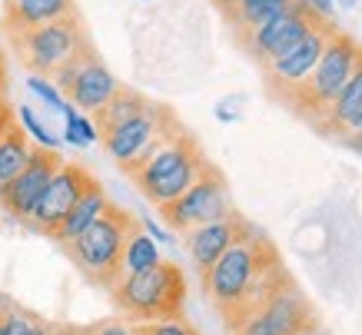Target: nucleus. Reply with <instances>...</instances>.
Returning <instances> with one entry per match:
<instances>
[{
	"label": "nucleus",
	"mask_w": 362,
	"mask_h": 335,
	"mask_svg": "<svg viewBox=\"0 0 362 335\" xmlns=\"http://www.w3.org/2000/svg\"><path fill=\"white\" fill-rule=\"evenodd\" d=\"M199 276H203L206 295L223 312V319L230 322V329L243 315H250L266 295H273L283 282H289L276 249L256 229L250 236L236 239L220 259Z\"/></svg>",
	"instance_id": "obj_1"
},
{
	"label": "nucleus",
	"mask_w": 362,
	"mask_h": 335,
	"mask_svg": "<svg viewBox=\"0 0 362 335\" xmlns=\"http://www.w3.org/2000/svg\"><path fill=\"white\" fill-rule=\"evenodd\" d=\"M206 166H209V160L203 156L199 143L193 140V133L183 130V127H173V130L150 150V156L133 170L130 180L136 183V189L160 209V206L173 203L176 196L187 193L189 186L203 176Z\"/></svg>",
	"instance_id": "obj_2"
},
{
	"label": "nucleus",
	"mask_w": 362,
	"mask_h": 335,
	"mask_svg": "<svg viewBox=\"0 0 362 335\" xmlns=\"http://www.w3.org/2000/svg\"><path fill=\"white\" fill-rule=\"evenodd\" d=\"M110 292L117 309L136 325L180 319L187 305V276L176 262L160 259L143 272H127Z\"/></svg>",
	"instance_id": "obj_3"
},
{
	"label": "nucleus",
	"mask_w": 362,
	"mask_h": 335,
	"mask_svg": "<svg viewBox=\"0 0 362 335\" xmlns=\"http://www.w3.org/2000/svg\"><path fill=\"white\" fill-rule=\"evenodd\" d=\"M133 226H136V219L127 209H120L117 203H110L103 216L93 219L64 249H66V256H70V262L90 282L113 289L123 279V246H127V236H130Z\"/></svg>",
	"instance_id": "obj_4"
},
{
	"label": "nucleus",
	"mask_w": 362,
	"mask_h": 335,
	"mask_svg": "<svg viewBox=\"0 0 362 335\" xmlns=\"http://www.w3.org/2000/svg\"><path fill=\"white\" fill-rule=\"evenodd\" d=\"M359 64H362V47L352 40L349 33L336 30V37L326 44V50L319 57L316 70L309 74V80L293 97L286 100V107L296 110L299 117L309 119V123H316L326 113V107L336 100V93L349 83V76L359 70Z\"/></svg>",
	"instance_id": "obj_5"
},
{
	"label": "nucleus",
	"mask_w": 362,
	"mask_h": 335,
	"mask_svg": "<svg viewBox=\"0 0 362 335\" xmlns=\"http://www.w3.org/2000/svg\"><path fill=\"white\" fill-rule=\"evenodd\" d=\"M11 47L30 74L54 76L66 60H74L80 50H87L90 40H87V30H83L80 13H70V17H60V20L44 23V27L13 33Z\"/></svg>",
	"instance_id": "obj_6"
},
{
	"label": "nucleus",
	"mask_w": 362,
	"mask_h": 335,
	"mask_svg": "<svg viewBox=\"0 0 362 335\" xmlns=\"http://www.w3.org/2000/svg\"><path fill=\"white\" fill-rule=\"evenodd\" d=\"M173 127H180V119L173 117V110H166L163 103H153V100H150L136 117H130L127 123H120V127H113V130L103 133L100 140H103L107 153L113 156V163L130 176Z\"/></svg>",
	"instance_id": "obj_7"
},
{
	"label": "nucleus",
	"mask_w": 362,
	"mask_h": 335,
	"mask_svg": "<svg viewBox=\"0 0 362 335\" xmlns=\"http://www.w3.org/2000/svg\"><path fill=\"white\" fill-rule=\"evenodd\" d=\"M50 80H54V87L70 100V107L80 110V113H87V117L100 113V110L117 97V90H120L117 76L103 66V60L97 57L93 47L80 50L74 60H66Z\"/></svg>",
	"instance_id": "obj_8"
},
{
	"label": "nucleus",
	"mask_w": 362,
	"mask_h": 335,
	"mask_svg": "<svg viewBox=\"0 0 362 335\" xmlns=\"http://www.w3.org/2000/svg\"><path fill=\"white\" fill-rule=\"evenodd\" d=\"M226 213H233L230 203V186L223 180V173L209 163L203 176L189 186L183 196H176L173 203L160 206V216L170 229L176 233H189V229L203 226V223H213V219H223Z\"/></svg>",
	"instance_id": "obj_9"
},
{
	"label": "nucleus",
	"mask_w": 362,
	"mask_h": 335,
	"mask_svg": "<svg viewBox=\"0 0 362 335\" xmlns=\"http://www.w3.org/2000/svg\"><path fill=\"white\" fill-rule=\"evenodd\" d=\"M332 37H336L332 20H322V23H316L303 40H296L289 50H283V54L273 57V60H266L263 64V80H266V87L273 90L276 100H283L286 103V100L306 83L309 74L316 70L319 57H322V50H326V44H329Z\"/></svg>",
	"instance_id": "obj_10"
},
{
	"label": "nucleus",
	"mask_w": 362,
	"mask_h": 335,
	"mask_svg": "<svg viewBox=\"0 0 362 335\" xmlns=\"http://www.w3.org/2000/svg\"><path fill=\"white\" fill-rule=\"evenodd\" d=\"M306 325H313L306 295L293 282H283L273 295H266L250 315L233 325V335H296Z\"/></svg>",
	"instance_id": "obj_11"
},
{
	"label": "nucleus",
	"mask_w": 362,
	"mask_h": 335,
	"mask_svg": "<svg viewBox=\"0 0 362 335\" xmlns=\"http://www.w3.org/2000/svg\"><path fill=\"white\" fill-rule=\"evenodd\" d=\"M322 20H326V17H322L319 11H313L306 0H293L286 11H279L266 23L240 33V40H243V47L252 54V60L266 64V60L279 57L283 50H289L296 40H303V37Z\"/></svg>",
	"instance_id": "obj_12"
},
{
	"label": "nucleus",
	"mask_w": 362,
	"mask_h": 335,
	"mask_svg": "<svg viewBox=\"0 0 362 335\" xmlns=\"http://www.w3.org/2000/svg\"><path fill=\"white\" fill-rule=\"evenodd\" d=\"M90 186H93V176H90L83 166L64 163V166L50 176L44 196L37 199L33 213L27 216V226L37 229V233H44V236H54L57 226L64 223V216L77 206V199L87 193Z\"/></svg>",
	"instance_id": "obj_13"
},
{
	"label": "nucleus",
	"mask_w": 362,
	"mask_h": 335,
	"mask_svg": "<svg viewBox=\"0 0 362 335\" xmlns=\"http://www.w3.org/2000/svg\"><path fill=\"white\" fill-rule=\"evenodd\" d=\"M60 166H64V156L57 150L33 146L30 163H27L7 186H0V206H4V213L13 219H21V223H27V216L33 213L37 199L44 196L50 176H54Z\"/></svg>",
	"instance_id": "obj_14"
},
{
	"label": "nucleus",
	"mask_w": 362,
	"mask_h": 335,
	"mask_svg": "<svg viewBox=\"0 0 362 335\" xmlns=\"http://www.w3.org/2000/svg\"><path fill=\"white\" fill-rule=\"evenodd\" d=\"M250 233H252V226L233 209V213H226L223 219L203 223V226L189 229L183 236H187V252H189V259H193V266H197L199 272H206L236 239L250 236Z\"/></svg>",
	"instance_id": "obj_15"
},
{
	"label": "nucleus",
	"mask_w": 362,
	"mask_h": 335,
	"mask_svg": "<svg viewBox=\"0 0 362 335\" xmlns=\"http://www.w3.org/2000/svg\"><path fill=\"white\" fill-rule=\"evenodd\" d=\"M313 127L319 133H326V136H339V140H349L352 133L362 127V64Z\"/></svg>",
	"instance_id": "obj_16"
},
{
	"label": "nucleus",
	"mask_w": 362,
	"mask_h": 335,
	"mask_svg": "<svg viewBox=\"0 0 362 335\" xmlns=\"http://www.w3.org/2000/svg\"><path fill=\"white\" fill-rule=\"evenodd\" d=\"M70 13H77L74 0H7L0 27L7 37H13V33L44 27V23H54L60 17H70Z\"/></svg>",
	"instance_id": "obj_17"
},
{
	"label": "nucleus",
	"mask_w": 362,
	"mask_h": 335,
	"mask_svg": "<svg viewBox=\"0 0 362 335\" xmlns=\"http://www.w3.org/2000/svg\"><path fill=\"white\" fill-rule=\"evenodd\" d=\"M110 203H113V199L107 196V189H103V186H100L97 180H93V186H90L87 193L80 196L77 206H74V209L66 213L64 223L57 226V233H54L50 239H57L60 246H66V242H70V239H77L80 233H83V229H87L90 223H93V219L103 216V213H107V206H110Z\"/></svg>",
	"instance_id": "obj_18"
},
{
	"label": "nucleus",
	"mask_w": 362,
	"mask_h": 335,
	"mask_svg": "<svg viewBox=\"0 0 362 335\" xmlns=\"http://www.w3.org/2000/svg\"><path fill=\"white\" fill-rule=\"evenodd\" d=\"M289 4H293V0H236L233 7L223 11V17H226V23L233 27V33L240 37V33L252 30V27L266 23L269 17H276L279 11H286Z\"/></svg>",
	"instance_id": "obj_19"
},
{
	"label": "nucleus",
	"mask_w": 362,
	"mask_h": 335,
	"mask_svg": "<svg viewBox=\"0 0 362 335\" xmlns=\"http://www.w3.org/2000/svg\"><path fill=\"white\" fill-rule=\"evenodd\" d=\"M30 153H33V140L21 130V123L11 127V133L0 140V186H7L30 163Z\"/></svg>",
	"instance_id": "obj_20"
},
{
	"label": "nucleus",
	"mask_w": 362,
	"mask_h": 335,
	"mask_svg": "<svg viewBox=\"0 0 362 335\" xmlns=\"http://www.w3.org/2000/svg\"><path fill=\"white\" fill-rule=\"evenodd\" d=\"M150 100L143 97V93H136V90H127L120 87L117 90V97L107 103V107L100 110V113H93V123H97V133L103 136V133H110L113 127H120V123H127L130 117H136L143 107H146Z\"/></svg>",
	"instance_id": "obj_21"
},
{
	"label": "nucleus",
	"mask_w": 362,
	"mask_h": 335,
	"mask_svg": "<svg viewBox=\"0 0 362 335\" xmlns=\"http://www.w3.org/2000/svg\"><path fill=\"white\" fill-rule=\"evenodd\" d=\"M160 259H163V256H160V242L136 223V226L130 229V236H127V246H123V276H127V272L150 269V266H156Z\"/></svg>",
	"instance_id": "obj_22"
},
{
	"label": "nucleus",
	"mask_w": 362,
	"mask_h": 335,
	"mask_svg": "<svg viewBox=\"0 0 362 335\" xmlns=\"http://www.w3.org/2000/svg\"><path fill=\"white\" fill-rule=\"evenodd\" d=\"M66 127H64V140L70 143V146H90V143L100 140L97 133V123H93V117H87V113H80V110H70L66 113Z\"/></svg>",
	"instance_id": "obj_23"
},
{
	"label": "nucleus",
	"mask_w": 362,
	"mask_h": 335,
	"mask_svg": "<svg viewBox=\"0 0 362 335\" xmlns=\"http://www.w3.org/2000/svg\"><path fill=\"white\" fill-rule=\"evenodd\" d=\"M27 90H30L33 97L40 100V103H44L47 110H54V113H70V100L64 97V93H60V90L54 87V80H50V76H37V74H30V80H27Z\"/></svg>",
	"instance_id": "obj_24"
},
{
	"label": "nucleus",
	"mask_w": 362,
	"mask_h": 335,
	"mask_svg": "<svg viewBox=\"0 0 362 335\" xmlns=\"http://www.w3.org/2000/svg\"><path fill=\"white\" fill-rule=\"evenodd\" d=\"M17 123H21V130L33 140V146H44V150H57V146H60V143H57V136L47 130L44 123H40V117H37L30 107L17 110Z\"/></svg>",
	"instance_id": "obj_25"
},
{
	"label": "nucleus",
	"mask_w": 362,
	"mask_h": 335,
	"mask_svg": "<svg viewBox=\"0 0 362 335\" xmlns=\"http://www.w3.org/2000/svg\"><path fill=\"white\" fill-rule=\"evenodd\" d=\"M136 335H199L193 325L180 315V319H160V322H140Z\"/></svg>",
	"instance_id": "obj_26"
},
{
	"label": "nucleus",
	"mask_w": 362,
	"mask_h": 335,
	"mask_svg": "<svg viewBox=\"0 0 362 335\" xmlns=\"http://www.w3.org/2000/svg\"><path fill=\"white\" fill-rule=\"evenodd\" d=\"M4 319H7L11 335H50V329H47L44 322L30 319L27 312H4Z\"/></svg>",
	"instance_id": "obj_27"
},
{
	"label": "nucleus",
	"mask_w": 362,
	"mask_h": 335,
	"mask_svg": "<svg viewBox=\"0 0 362 335\" xmlns=\"http://www.w3.org/2000/svg\"><path fill=\"white\" fill-rule=\"evenodd\" d=\"M11 127H17V117H13V107H11V100H7V93H0V140L11 133Z\"/></svg>",
	"instance_id": "obj_28"
},
{
	"label": "nucleus",
	"mask_w": 362,
	"mask_h": 335,
	"mask_svg": "<svg viewBox=\"0 0 362 335\" xmlns=\"http://www.w3.org/2000/svg\"><path fill=\"white\" fill-rule=\"evenodd\" d=\"M90 335H136V329L127 322H103L97 329H90Z\"/></svg>",
	"instance_id": "obj_29"
},
{
	"label": "nucleus",
	"mask_w": 362,
	"mask_h": 335,
	"mask_svg": "<svg viewBox=\"0 0 362 335\" xmlns=\"http://www.w3.org/2000/svg\"><path fill=\"white\" fill-rule=\"evenodd\" d=\"M309 7H313V11H319L322 13V17H326V20H332V0H306Z\"/></svg>",
	"instance_id": "obj_30"
},
{
	"label": "nucleus",
	"mask_w": 362,
	"mask_h": 335,
	"mask_svg": "<svg viewBox=\"0 0 362 335\" xmlns=\"http://www.w3.org/2000/svg\"><path fill=\"white\" fill-rule=\"evenodd\" d=\"M140 226L146 229V233H150V236H153L156 242H166V239H170V236H166V233H163V229L156 226V223H150V219H146V223H140Z\"/></svg>",
	"instance_id": "obj_31"
},
{
	"label": "nucleus",
	"mask_w": 362,
	"mask_h": 335,
	"mask_svg": "<svg viewBox=\"0 0 362 335\" xmlns=\"http://www.w3.org/2000/svg\"><path fill=\"white\" fill-rule=\"evenodd\" d=\"M0 93H7V64H4V50H0Z\"/></svg>",
	"instance_id": "obj_32"
},
{
	"label": "nucleus",
	"mask_w": 362,
	"mask_h": 335,
	"mask_svg": "<svg viewBox=\"0 0 362 335\" xmlns=\"http://www.w3.org/2000/svg\"><path fill=\"white\" fill-rule=\"evenodd\" d=\"M296 335H329L326 329H319V325H306V329H299Z\"/></svg>",
	"instance_id": "obj_33"
},
{
	"label": "nucleus",
	"mask_w": 362,
	"mask_h": 335,
	"mask_svg": "<svg viewBox=\"0 0 362 335\" xmlns=\"http://www.w3.org/2000/svg\"><path fill=\"white\" fill-rule=\"evenodd\" d=\"M349 143H352V150H359V153H362V127H359V130H356V133H352V136H349Z\"/></svg>",
	"instance_id": "obj_34"
},
{
	"label": "nucleus",
	"mask_w": 362,
	"mask_h": 335,
	"mask_svg": "<svg viewBox=\"0 0 362 335\" xmlns=\"http://www.w3.org/2000/svg\"><path fill=\"white\" fill-rule=\"evenodd\" d=\"M213 4H216V7H220V11H226V7H233V4H236V0H213Z\"/></svg>",
	"instance_id": "obj_35"
},
{
	"label": "nucleus",
	"mask_w": 362,
	"mask_h": 335,
	"mask_svg": "<svg viewBox=\"0 0 362 335\" xmlns=\"http://www.w3.org/2000/svg\"><path fill=\"white\" fill-rule=\"evenodd\" d=\"M0 335H11V329H7V319L0 315Z\"/></svg>",
	"instance_id": "obj_36"
},
{
	"label": "nucleus",
	"mask_w": 362,
	"mask_h": 335,
	"mask_svg": "<svg viewBox=\"0 0 362 335\" xmlns=\"http://www.w3.org/2000/svg\"><path fill=\"white\" fill-rule=\"evenodd\" d=\"M66 335H90V329H66Z\"/></svg>",
	"instance_id": "obj_37"
},
{
	"label": "nucleus",
	"mask_w": 362,
	"mask_h": 335,
	"mask_svg": "<svg viewBox=\"0 0 362 335\" xmlns=\"http://www.w3.org/2000/svg\"><path fill=\"white\" fill-rule=\"evenodd\" d=\"M50 335H66V329H57V332H50Z\"/></svg>",
	"instance_id": "obj_38"
},
{
	"label": "nucleus",
	"mask_w": 362,
	"mask_h": 335,
	"mask_svg": "<svg viewBox=\"0 0 362 335\" xmlns=\"http://www.w3.org/2000/svg\"><path fill=\"white\" fill-rule=\"evenodd\" d=\"M0 315H4V309H0Z\"/></svg>",
	"instance_id": "obj_39"
},
{
	"label": "nucleus",
	"mask_w": 362,
	"mask_h": 335,
	"mask_svg": "<svg viewBox=\"0 0 362 335\" xmlns=\"http://www.w3.org/2000/svg\"><path fill=\"white\" fill-rule=\"evenodd\" d=\"M4 4H7V0H4Z\"/></svg>",
	"instance_id": "obj_40"
}]
</instances>
